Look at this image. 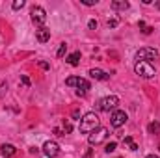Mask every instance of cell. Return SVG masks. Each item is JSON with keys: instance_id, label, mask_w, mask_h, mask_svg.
Wrapping results in <instances>:
<instances>
[{"instance_id": "83f0119b", "label": "cell", "mask_w": 160, "mask_h": 158, "mask_svg": "<svg viewBox=\"0 0 160 158\" xmlns=\"http://www.w3.org/2000/svg\"><path fill=\"white\" fill-rule=\"evenodd\" d=\"M158 149H160V145H158Z\"/></svg>"}, {"instance_id": "4316f807", "label": "cell", "mask_w": 160, "mask_h": 158, "mask_svg": "<svg viewBox=\"0 0 160 158\" xmlns=\"http://www.w3.org/2000/svg\"><path fill=\"white\" fill-rule=\"evenodd\" d=\"M145 158H158V156H155V155H149V156H145Z\"/></svg>"}, {"instance_id": "52a82bcc", "label": "cell", "mask_w": 160, "mask_h": 158, "mask_svg": "<svg viewBox=\"0 0 160 158\" xmlns=\"http://www.w3.org/2000/svg\"><path fill=\"white\" fill-rule=\"evenodd\" d=\"M32 21H34V24H38L43 28V24H45V21H47V13H45V9L41 7V6H34L32 7Z\"/></svg>"}, {"instance_id": "7a4b0ae2", "label": "cell", "mask_w": 160, "mask_h": 158, "mask_svg": "<svg viewBox=\"0 0 160 158\" xmlns=\"http://www.w3.org/2000/svg\"><path fill=\"white\" fill-rule=\"evenodd\" d=\"M65 84H67L69 87H77V93H78V95H86L88 89H91L89 82L86 78H80V77H69V78L65 80Z\"/></svg>"}, {"instance_id": "8992f818", "label": "cell", "mask_w": 160, "mask_h": 158, "mask_svg": "<svg viewBox=\"0 0 160 158\" xmlns=\"http://www.w3.org/2000/svg\"><path fill=\"white\" fill-rule=\"evenodd\" d=\"M157 58H158V50H155V48H140L136 52L138 62H149L151 63V60H157Z\"/></svg>"}, {"instance_id": "6da1fadb", "label": "cell", "mask_w": 160, "mask_h": 158, "mask_svg": "<svg viewBox=\"0 0 160 158\" xmlns=\"http://www.w3.org/2000/svg\"><path fill=\"white\" fill-rule=\"evenodd\" d=\"M99 126H101L99 125V116L93 114V112H88L84 117L80 119V132H84V134H91Z\"/></svg>"}, {"instance_id": "ba28073f", "label": "cell", "mask_w": 160, "mask_h": 158, "mask_svg": "<svg viewBox=\"0 0 160 158\" xmlns=\"http://www.w3.org/2000/svg\"><path fill=\"white\" fill-rule=\"evenodd\" d=\"M127 119H128V116H127L123 110H116V112L112 114V117H110V123H112L114 128H119V126H123V125L127 123Z\"/></svg>"}, {"instance_id": "e0dca14e", "label": "cell", "mask_w": 160, "mask_h": 158, "mask_svg": "<svg viewBox=\"0 0 160 158\" xmlns=\"http://www.w3.org/2000/svg\"><path fill=\"white\" fill-rule=\"evenodd\" d=\"M116 149H118V143H116V141H110V143H106V147H104L106 153H114Z\"/></svg>"}, {"instance_id": "8fae6325", "label": "cell", "mask_w": 160, "mask_h": 158, "mask_svg": "<svg viewBox=\"0 0 160 158\" xmlns=\"http://www.w3.org/2000/svg\"><path fill=\"white\" fill-rule=\"evenodd\" d=\"M0 153H2V156L11 158L15 153H17V149H15V145H11V143H4V145L0 147Z\"/></svg>"}, {"instance_id": "2e32d148", "label": "cell", "mask_w": 160, "mask_h": 158, "mask_svg": "<svg viewBox=\"0 0 160 158\" xmlns=\"http://www.w3.org/2000/svg\"><path fill=\"white\" fill-rule=\"evenodd\" d=\"M149 132H151V134H160V123L158 121H153V123L149 125Z\"/></svg>"}, {"instance_id": "ffe728a7", "label": "cell", "mask_w": 160, "mask_h": 158, "mask_svg": "<svg viewBox=\"0 0 160 158\" xmlns=\"http://www.w3.org/2000/svg\"><path fill=\"white\" fill-rule=\"evenodd\" d=\"M63 130H65V134H69V132L73 130V125H71L69 121H65V123H63Z\"/></svg>"}, {"instance_id": "44dd1931", "label": "cell", "mask_w": 160, "mask_h": 158, "mask_svg": "<svg viewBox=\"0 0 160 158\" xmlns=\"http://www.w3.org/2000/svg\"><path fill=\"white\" fill-rule=\"evenodd\" d=\"M82 4H84V6H95L97 0H82Z\"/></svg>"}, {"instance_id": "7c38bea8", "label": "cell", "mask_w": 160, "mask_h": 158, "mask_svg": "<svg viewBox=\"0 0 160 158\" xmlns=\"http://www.w3.org/2000/svg\"><path fill=\"white\" fill-rule=\"evenodd\" d=\"M89 77L95 78V80H108L110 78V75L104 73V71H101V69H91V71H89Z\"/></svg>"}, {"instance_id": "5bb4252c", "label": "cell", "mask_w": 160, "mask_h": 158, "mask_svg": "<svg viewBox=\"0 0 160 158\" xmlns=\"http://www.w3.org/2000/svg\"><path fill=\"white\" fill-rule=\"evenodd\" d=\"M110 6H112V9H116V11H118V9H128V2H127V0H114Z\"/></svg>"}, {"instance_id": "484cf974", "label": "cell", "mask_w": 160, "mask_h": 158, "mask_svg": "<svg viewBox=\"0 0 160 158\" xmlns=\"http://www.w3.org/2000/svg\"><path fill=\"white\" fill-rule=\"evenodd\" d=\"M39 67L41 69H48V63L47 62H39Z\"/></svg>"}, {"instance_id": "9a60e30c", "label": "cell", "mask_w": 160, "mask_h": 158, "mask_svg": "<svg viewBox=\"0 0 160 158\" xmlns=\"http://www.w3.org/2000/svg\"><path fill=\"white\" fill-rule=\"evenodd\" d=\"M123 143H125V145H127V147H128L130 151H138V145H136V141H134V140H132L130 136H127V138L123 140Z\"/></svg>"}, {"instance_id": "cb8c5ba5", "label": "cell", "mask_w": 160, "mask_h": 158, "mask_svg": "<svg viewBox=\"0 0 160 158\" xmlns=\"http://www.w3.org/2000/svg\"><path fill=\"white\" fill-rule=\"evenodd\" d=\"M88 26H89L91 30H95V28H97V21H89V22H88Z\"/></svg>"}, {"instance_id": "9c48e42d", "label": "cell", "mask_w": 160, "mask_h": 158, "mask_svg": "<svg viewBox=\"0 0 160 158\" xmlns=\"http://www.w3.org/2000/svg\"><path fill=\"white\" fill-rule=\"evenodd\" d=\"M43 153H45L48 158H56L58 155H60V145H58L56 141H45Z\"/></svg>"}, {"instance_id": "277c9868", "label": "cell", "mask_w": 160, "mask_h": 158, "mask_svg": "<svg viewBox=\"0 0 160 158\" xmlns=\"http://www.w3.org/2000/svg\"><path fill=\"white\" fill-rule=\"evenodd\" d=\"M106 138H108V128H106V126H99L97 130H93V132L88 136V143H89V145H99V143H102Z\"/></svg>"}, {"instance_id": "d4e9b609", "label": "cell", "mask_w": 160, "mask_h": 158, "mask_svg": "<svg viewBox=\"0 0 160 158\" xmlns=\"http://www.w3.org/2000/svg\"><path fill=\"white\" fill-rule=\"evenodd\" d=\"M142 32H143V34H145V36H149V34H151V32H153V28H151V26H145V28H143V30H142Z\"/></svg>"}, {"instance_id": "4fadbf2b", "label": "cell", "mask_w": 160, "mask_h": 158, "mask_svg": "<svg viewBox=\"0 0 160 158\" xmlns=\"http://www.w3.org/2000/svg\"><path fill=\"white\" fill-rule=\"evenodd\" d=\"M65 62H67L69 65H73V67H77V65L80 63V52L77 50V52H73V54H69Z\"/></svg>"}, {"instance_id": "603a6c76", "label": "cell", "mask_w": 160, "mask_h": 158, "mask_svg": "<svg viewBox=\"0 0 160 158\" xmlns=\"http://www.w3.org/2000/svg\"><path fill=\"white\" fill-rule=\"evenodd\" d=\"M21 82H22V86H24V87H28V86H30V80L26 78V77H21Z\"/></svg>"}, {"instance_id": "ac0fdd59", "label": "cell", "mask_w": 160, "mask_h": 158, "mask_svg": "<svg viewBox=\"0 0 160 158\" xmlns=\"http://www.w3.org/2000/svg\"><path fill=\"white\" fill-rule=\"evenodd\" d=\"M65 52H67V45H65V43H62V45H60V48H58V58H63V56H65Z\"/></svg>"}, {"instance_id": "7402d4cb", "label": "cell", "mask_w": 160, "mask_h": 158, "mask_svg": "<svg viewBox=\"0 0 160 158\" xmlns=\"http://www.w3.org/2000/svg\"><path fill=\"white\" fill-rule=\"evenodd\" d=\"M118 22H119L118 19H112V21H108V26H110V28H116V26H118Z\"/></svg>"}, {"instance_id": "d6986e66", "label": "cell", "mask_w": 160, "mask_h": 158, "mask_svg": "<svg viewBox=\"0 0 160 158\" xmlns=\"http://www.w3.org/2000/svg\"><path fill=\"white\" fill-rule=\"evenodd\" d=\"M22 6H24V0H15L13 2V9H21Z\"/></svg>"}, {"instance_id": "3957f363", "label": "cell", "mask_w": 160, "mask_h": 158, "mask_svg": "<svg viewBox=\"0 0 160 158\" xmlns=\"http://www.w3.org/2000/svg\"><path fill=\"white\" fill-rule=\"evenodd\" d=\"M134 71H136V75H140L142 78H153V77H155V67H153V63H149V62H138V63L134 65Z\"/></svg>"}, {"instance_id": "5b68a950", "label": "cell", "mask_w": 160, "mask_h": 158, "mask_svg": "<svg viewBox=\"0 0 160 158\" xmlns=\"http://www.w3.org/2000/svg\"><path fill=\"white\" fill-rule=\"evenodd\" d=\"M118 104H119V99L116 95H108V97L99 101V110L101 112H110V110H116Z\"/></svg>"}, {"instance_id": "30bf717a", "label": "cell", "mask_w": 160, "mask_h": 158, "mask_svg": "<svg viewBox=\"0 0 160 158\" xmlns=\"http://www.w3.org/2000/svg\"><path fill=\"white\" fill-rule=\"evenodd\" d=\"M36 39L39 41V43H47V41L50 39V30H48V28H39V30H36Z\"/></svg>"}]
</instances>
